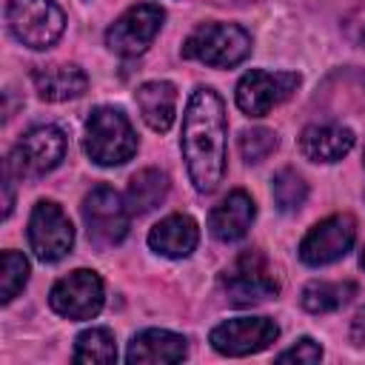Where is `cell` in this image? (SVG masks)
Returning <instances> with one entry per match:
<instances>
[{"instance_id": "cell-27", "label": "cell", "mask_w": 365, "mask_h": 365, "mask_svg": "<svg viewBox=\"0 0 365 365\" xmlns=\"http://www.w3.org/2000/svg\"><path fill=\"white\" fill-rule=\"evenodd\" d=\"M351 342L365 348V308H359L351 319Z\"/></svg>"}, {"instance_id": "cell-4", "label": "cell", "mask_w": 365, "mask_h": 365, "mask_svg": "<svg viewBox=\"0 0 365 365\" xmlns=\"http://www.w3.org/2000/svg\"><path fill=\"white\" fill-rule=\"evenodd\" d=\"M220 285L231 305H259L279 294V279L262 251L248 248L222 271Z\"/></svg>"}, {"instance_id": "cell-8", "label": "cell", "mask_w": 365, "mask_h": 365, "mask_svg": "<svg viewBox=\"0 0 365 365\" xmlns=\"http://www.w3.org/2000/svg\"><path fill=\"white\" fill-rule=\"evenodd\" d=\"M26 240L40 262H57L74 245V225L54 200H37L29 214Z\"/></svg>"}, {"instance_id": "cell-17", "label": "cell", "mask_w": 365, "mask_h": 365, "mask_svg": "<svg viewBox=\"0 0 365 365\" xmlns=\"http://www.w3.org/2000/svg\"><path fill=\"white\" fill-rule=\"evenodd\" d=\"M354 131L339 123H314L299 134V151L311 163H339L354 148Z\"/></svg>"}, {"instance_id": "cell-26", "label": "cell", "mask_w": 365, "mask_h": 365, "mask_svg": "<svg viewBox=\"0 0 365 365\" xmlns=\"http://www.w3.org/2000/svg\"><path fill=\"white\" fill-rule=\"evenodd\" d=\"M319 359H322V348H319V342L311 339V336H302V339H297V345H291V348H285V351L277 354V362L314 365V362H319Z\"/></svg>"}, {"instance_id": "cell-2", "label": "cell", "mask_w": 365, "mask_h": 365, "mask_svg": "<svg viewBox=\"0 0 365 365\" xmlns=\"http://www.w3.org/2000/svg\"><path fill=\"white\" fill-rule=\"evenodd\" d=\"M83 151L91 163L114 168L137 154V131L123 108L97 106L83 125Z\"/></svg>"}, {"instance_id": "cell-11", "label": "cell", "mask_w": 365, "mask_h": 365, "mask_svg": "<svg viewBox=\"0 0 365 365\" xmlns=\"http://www.w3.org/2000/svg\"><path fill=\"white\" fill-rule=\"evenodd\" d=\"M165 20L163 6L157 3H137L131 9H125L106 31V46L120 54V57H140L154 37L160 34Z\"/></svg>"}, {"instance_id": "cell-7", "label": "cell", "mask_w": 365, "mask_h": 365, "mask_svg": "<svg viewBox=\"0 0 365 365\" xmlns=\"http://www.w3.org/2000/svg\"><path fill=\"white\" fill-rule=\"evenodd\" d=\"M63 157H66V134L57 125H34L9 151L6 171L14 180L43 177L54 171L63 163Z\"/></svg>"}, {"instance_id": "cell-20", "label": "cell", "mask_w": 365, "mask_h": 365, "mask_svg": "<svg viewBox=\"0 0 365 365\" xmlns=\"http://www.w3.org/2000/svg\"><path fill=\"white\" fill-rule=\"evenodd\" d=\"M168 174L160 171V168H143L131 177L128 182V191H125V202H128V211L131 214H148L154 211L165 197H168Z\"/></svg>"}, {"instance_id": "cell-10", "label": "cell", "mask_w": 365, "mask_h": 365, "mask_svg": "<svg viewBox=\"0 0 365 365\" xmlns=\"http://www.w3.org/2000/svg\"><path fill=\"white\" fill-rule=\"evenodd\" d=\"M299 86L297 71H265V68H251L240 77L234 100L237 108L248 117H265L277 106H282Z\"/></svg>"}, {"instance_id": "cell-1", "label": "cell", "mask_w": 365, "mask_h": 365, "mask_svg": "<svg viewBox=\"0 0 365 365\" xmlns=\"http://www.w3.org/2000/svg\"><path fill=\"white\" fill-rule=\"evenodd\" d=\"M180 151L194 188L200 194H211L225 177L228 120L222 97L208 86H197L185 103Z\"/></svg>"}, {"instance_id": "cell-18", "label": "cell", "mask_w": 365, "mask_h": 365, "mask_svg": "<svg viewBox=\"0 0 365 365\" xmlns=\"http://www.w3.org/2000/svg\"><path fill=\"white\" fill-rule=\"evenodd\" d=\"M31 83L40 94V100L48 103H66L80 97L88 88V77L80 66L74 63H51V66H40L31 74Z\"/></svg>"}, {"instance_id": "cell-28", "label": "cell", "mask_w": 365, "mask_h": 365, "mask_svg": "<svg viewBox=\"0 0 365 365\" xmlns=\"http://www.w3.org/2000/svg\"><path fill=\"white\" fill-rule=\"evenodd\" d=\"M359 265H362V271H365V248H362V254H359Z\"/></svg>"}, {"instance_id": "cell-3", "label": "cell", "mask_w": 365, "mask_h": 365, "mask_svg": "<svg viewBox=\"0 0 365 365\" xmlns=\"http://www.w3.org/2000/svg\"><path fill=\"white\" fill-rule=\"evenodd\" d=\"M251 54V34L237 23H202L182 40V57L214 68H234Z\"/></svg>"}, {"instance_id": "cell-21", "label": "cell", "mask_w": 365, "mask_h": 365, "mask_svg": "<svg viewBox=\"0 0 365 365\" xmlns=\"http://www.w3.org/2000/svg\"><path fill=\"white\" fill-rule=\"evenodd\" d=\"M356 297V285L351 279L345 282H328V279H314L302 288L299 302L308 314H331L348 305Z\"/></svg>"}, {"instance_id": "cell-15", "label": "cell", "mask_w": 365, "mask_h": 365, "mask_svg": "<svg viewBox=\"0 0 365 365\" xmlns=\"http://www.w3.org/2000/svg\"><path fill=\"white\" fill-rule=\"evenodd\" d=\"M185 354H188V339L182 334L165 328H145L131 336L125 359L131 365H171V362H182Z\"/></svg>"}, {"instance_id": "cell-6", "label": "cell", "mask_w": 365, "mask_h": 365, "mask_svg": "<svg viewBox=\"0 0 365 365\" xmlns=\"http://www.w3.org/2000/svg\"><path fill=\"white\" fill-rule=\"evenodd\" d=\"M80 214H83V222H86V234H88V242L100 251L106 248H114L125 240L128 228H131V211H128V202L125 197H120L111 185H97L91 188L86 197H83V205H80Z\"/></svg>"}, {"instance_id": "cell-14", "label": "cell", "mask_w": 365, "mask_h": 365, "mask_svg": "<svg viewBox=\"0 0 365 365\" xmlns=\"http://www.w3.org/2000/svg\"><path fill=\"white\" fill-rule=\"evenodd\" d=\"M257 220V202L242 188L225 194L211 211H208V231L220 242H237L248 234V228Z\"/></svg>"}, {"instance_id": "cell-30", "label": "cell", "mask_w": 365, "mask_h": 365, "mask_svg": "<svg viewBox=\"0 0 365 365\" xmlns=\"http://www.w3.org/2000/svg\"><path fill=\"white\" fill-rule=\"evenodd\" d=\"M362 160H365V154H362Z\"/></svg>"}, {"instance_id": "cell-16", "label": "cell", "mask_w": 365, "mask_h": 365, "mask_svg": "<svg viewBox=\"0 0 365 365\" xmlns=\"http://www.w3.org/2000/svg\"><path fill=\"white\" fill-rule=\"evenodd\" d=\"M200 242V225L191 214H168L148 231V248L168 259H185Z\"/></svg>"}, {"instance_id": "cell-29", "label": "cell", "mask_w": 365, "mask_h": 365, "mask_svg": "<svg viewBox=\"0 0 365 365\" xmlns=\"http://www.w3.org/2000/svg\"><path fill=\"white\" fill-rule=\"evenodd\" d=\"M362 46H365V31H362Z\"/></svg>"}, {"instance_id": "cell-25", "label": "cell", "mask_w": 365, "mask_h": 365, "mask_svg": "<svg viewBox=\"0 0 365 365\" xmlns=\"http://www.w3.org/2000/svg\"><path fill=\"white\" fill-rule=\"evenodd\" d=\"M279 145L277 131L271 128H245L240 134V154L245 163H262L268 154H274Z\"/></svg>"}, {"instance_id": "cell-19", "label": "cell", "mask_w": 365, "mask_h": 365, "mask_svg": "<svg viewBox=\"0 0 365 365\" xmlns=\"http://www.w3.org/2000/svg\"><path fill=\"white\" fill-rule=\"evenodd\" d=\"M137 108L145 125L157 134H165L177 117V86L168 80H148L137 88Z\"/></svg>"}, {"instance_id": "cell-22", "label": "cell", "mask_w": 365, "mask_h": 365, "mask_svg": "<svg viewBox=\"0 0 365 365\" xmlns=\"http://www.w3.org/2000/svg\"><path fill=\"white\" fill-rule=\"evenodd\" d=\"M74 362H86V365H108L117 359V345H114V334L108 328H86L83 334H77L74 339Z\"/></svg>"}, {"instance_id": "cell-9", "label": "cell", "mask_w": 365, "mask_h": 365, "mask_svg": "<svg viewBox=\"0 0 365 365\" xmlns=\"http://www.w3.org/2000/svg\"><path fill=\"white\" fill-rule=\"evenodd\" d=\"M103 302H106V285H103L100 274L91 268H77V271L60 277L48 291L51 311L66 319H74V322L94 319L103 311Z\"/></svg>"}, {"instance_id": "cell-5", "label": "cell", "mask_w": 365, "mask_h": 365, "mask_svg": "<svg viewBox=\"0 0 365 365\" xmlns=\"http://www.w3.org/2000/svg\"><path fill=\"white\" fill-rule=\"evenodd\" d=\"M6 26L17 43L43 51L63 37L66 14L54 0H6Z\"/></svg>"}, {"instance_id": "cell-24", "label": "cell", "mask_w": 365, "mask_h": 365, "mask_svg": "<svg viewBox=\"0 0 365 365\" xmlns=\"http://www.w3.org/2000/svg\"><path fill=\"white\" fill-rule=\"evenodd\" d=\"M29 282V259L20 251L0 254V302L9 305Z\"/></svg>"}, {"instance_id": "cell-13", "label": "cell", "mask_w": 365, "mask_h": 365, "mask_svg": "<svg viewBox=\"0 0 365 365\" xmlns=\"http://www.w3.org/2000/svg\"><path fill=\"white\" fill-rule=\"evenodd\" d=\"M279 325L271 317H234L211 328L208 342L222 356H248L277 342Z\"/></svg>"}, {"instance_id": "cell-12", "label": "cell", "mask_w": 365, "mask_h": 365, "mask_svg": "<svg viewBox=\"0 0 365 365\" xmlns=\"http://www.w3.org/2000/svg\"><path fill=\"white\" fill-rule=\"evenodd\" d=\"M356 240V220L351 214H331L308 228L299 240V259L311 268L331 265L342 259Z\"/></svg>"}, {"instance_id": "cell-23", "label": "cell", "mask_w": 365, "mask_h": 365, "mask_svg": "<svg viewBox=\"0 0 365 365\" xmlns=\"http://www.w3.org/2000/svg\"><path fill=\"white\" fill-rule=\"evenodd\" d=\"M271 197H274V205L282 214H294L308 200V182L294 168H279L271 180Z\"/></svg>"}]
</instances>
